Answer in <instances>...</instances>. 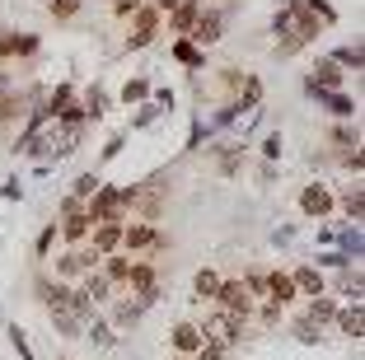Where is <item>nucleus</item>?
<instances>
[{"label": "nucleus", "mask_w": 365, "mask_h": 360, "mask_svg": "<svg viewBox=\"0 0 365 360\" xmlns=\"http://www.w3.org/2000/svg\"><path fill=\"white\" fill-rule=\"evenodd\" d=\"M98 262H103V257H98L89 244H80V248H66V253L56 257V281H61V286H71V281H80L85 272H94Z\"/></svg>", "instance_id": "obj_5"}, {"label": "nucleus", "mask_w": 365, "mask_h": 360, "mask_svg": "<svg viewBox=\"0 0 365 360\" xmlns=\"http://www.w3.org/2000/svg\"><path fill=\"white\" fill-rule=\"evenodd\" d=\"M215 309H225V314H239V318H253V304L258 299L248 295V286L244 281H220V290H215V299H211Z\"/></svg>", "instance_id": "obj_10"}, {"label": "nucleus", "mask_w": 365, "mask_h": 360, "mask_svg": "<svg viewBox=\"0 0 365 360\" xmlns=\"http://www.w3.org/2000/svg\"><path fill=\"white\" fill-rule=\"evenodd\" d=\"M80 290H85V295L94 299V304H108L118 286H113V281H108V276H103V272L94 267V272H85V276H80Z\"/></svg>", "instance_id": "obj_20"}, {"label": "nucleus", "mask_w": 365, "mask_h": 360, "mask_svg": "<svg viewBox=\"0 0 365 360\" xmlns=\"http://www.w3.org/2000/svg\"><path fill=\"white\" fill-rule=\"evenodd\" d=\"M225 38V10H197V19H192V33H187V43H197V47H215Z\"/></svg>", "instance_id": "obj_8"}, {"label": "nucleus", "mask_w": 365, "mask_h": 360, "mask_svg": "<svg viewBox=\"0 0 365 360\" xmlns=\"http://www.w3.org/2000/svg\"><path fill=\"white\" fill-rule=\"evenodd\" d=\"M131 262H136V257H131V253H122V248H118V253H108L103 257V262H98V272H103L108 276V281H113V286H127V276H131Z\"/></svg>", "instance_id": "obj_17"}, {"label": "nucleus", "mask_w": 365, "mask_h": 360, "mask_svg": "<svg viewBox=\"0 0 365 360\" xmlns=\"http://www.w3.org/2000/svg\"><path fill=\"white\" fill-rule=\"evenodd\" d=\"M56 239H61V234H56V220H52L43 234H38V257H47V253H52V244H56Z\"/></svg>", "instance_id": "obj_39"}, {"label": "nucleus", "mask_w": 365, "mask_h": 360, "mask_svg": "<svg viewBox=\"0 0 365 360\" xmlns=\"http://www.w3.org/2000/svg\"><path fill=\"white\" fill-rule=\"evenodd\" d=\"M258 323H262V328H277V323H281V304L262 299V314H258Z\"/></svg>", "instance_id": "obj_40"}, {"label": "nucleus", "mask_w": 365, "mask_h": 360, "mask_svg": "<svg viewBox=\"0 0 365 360\" xmlns=\"http://www.w3.org/2000/svg\"><path fill=\"white\" fill-rule=\"evenodd\" d=\"M262 286H267V299L272 304H281V309H290L295 304V281H290V272H262Z\"/></svg>", "instance_id": "obj_13"}, {"label": "nucleus", "mask_w": 365, "mask_h": 360, "mask_svg": "<svg viewBox=\"0 0 365 360\" xmlns=\"http://www.w3.org/2000/svg\"><path fill=\"white\" fill-rule=\"evenodd\" d=\"M300 215L304 220H323V215H333V192L323 187V182H309L300 192Z\"/></svg>", "instance_id": "obj_12"}, {"label": "nucleus", "mask_w": 365, "mask_h": 360, "mask_svg": "<svg viewBox=\"0 0 365 360\" xmlns=\"http://www.w3.org/2000/svg\"><path fill=\"white\" fill-rule=\"evenodd\" d=\"M290 281H295V295H309V299L328 290V281H323L319 267H295V272H290Z\"/></svg>", "instance_id": "obj_18"}, {"label": "nucleus", "mask_w": 365, "mask_h": 360, "mask_svg": "<svg viewBox=\"0 0 365 360\" xmlns=\"http://www.w3.org/2000/svg\"><path fill=\"white\" fill-rule=\"evenodd\" d=\"M178 360H192V356H178Z\"/></svg>", "instance_id": "obj_46"}, {"label": "nucleus", "mask_w": 365, "mask_h": 360, "mask_svg": "<svg viewBox=\"0 0 365 360\" xmlns=\"http://www.w3.org/2000/svg\"><path fill=\"white\" fill-rule=\"evenodd\" d=\"M85 215H89L94 225H98V220H127V215H122V187H108V182H98V192L85 202Z\"/></svg>", "instance_id": "obj_9"}, {"label": "nucleus", "mask_w": 365, "mask_h": 360, "mask_svg": "<svg viewBox=\"0 0 365 360\" xmlns=\"http://www.w3.org/2000/svg\"><path fill=\"white\" fill-rule=\"evenodd\" d=\"M225 356H230V346H220V341H202L192 360H225Z\"/></svg>", "instance_id": "obj_38"}, {"label": "nucleus", "mask_w": 365, "mask_h": 360, "mask_svg": "<svg viewBox=\"0 0 365 360\" xmlns=\"http://www.w3.org/2000/svg\"><path fill=\"white\" fill-rule=\"evenodd\" d=\"M122 140H127V136H113V140H108V145H103V159H113V155H118V150H122Z\"/></svg>", "instance_id": "obj_43"}, {"label": "nucleus", "mask_w": 365, "mask_h": 360, "mask_svg": "<svg viewBox=\"0 0 365 360\" xmlns=\"http://www.w3.org/2000/svg\"><path fill=\"white\" fill-rule=\"evenodd\" d=\"M342 211H346V220H356L361 225V215H365V197H361V182H356L351 192L342 197Z\"/></svg>", "instance_id": "obj_34"}, {"label": "nucleus", "mask_w": 365, "mask_h": 360, "mask_svg": "<svg viewBox=\"0 0 365 360\" xmlns=\"http://www.w3.org/2000/svg\"><path fill=\"white\" fill-rule=\"evenodd\" d=\"M262 155H267V159H277V155H281V136H277V131L262 140Z\"/></svg>", "instance_id": "obj_42"}, {"label": "nucleus", "mask_w": 365, "mask_h": 360, "mask_svg": "<svg viewBox=\"0 0 365 360\" xmlns=\"http://www.w3.org/2000/svg\"><path fill=\"white\" fill-rule=\"evenodd\" d=\"M33 145H47V155H52V159H66L71 150L80 145V127H76V122H61V117H56V122L43 131V136H33Z\"/></svg>", "instance_id": "obj_7"}, {"label": "nucleus", "mask_w": 365, "mask_h": 360, "mask_svg": "<svg viewBox=\"0 0 365 360\" xmlns=\"http://www.w3.org/2000/svg\"><path fill=\"white\" fill-rule=\"evenodd\" d=\"M131 33H127V52H145V47L155 43V38H160L164 33V14L155 10V5H140L136 14H131Z\"/></svg>", "instance_id": "obj_2"}, {"label": "nucleus", "mask_w": 365, "mask_h": 360, "mask_svg": "<svg viewBox=\"0 0 365 360\" xmlns=\"http://www.w3.org/2000/svg\"><path fill=\"white\" fill-rule=\"evenodd\" d=\"M328 140H333L342 155H346V150H361V131H356V127H333V131H328Z\"/></svg>", "instance_id": "obj_29"}, {"label": "nucleus", "mask_w": 365, "mask_h": 360, "mask_svg": "<svg viewBox=\"0 0 365 360\" xmlns=\"http://www.w3.org/2000/svg\"><path fill=\"white\" fill-rule=\"evenodd\" d=\"M122 290H131L136 304H145V309L160 299V272H155L150 257H145V262H131V276H127V286H122Z\"/></svg>", "instance_id": "obj_6"}, {"label": "nucleus", "mask_w": 365, "mask_h": 360, "mask_svg": "<svg viewBox=\"0 0 365 360\" xmlns=\"http://www.w3.org/2000/svg\"><path fill=\"white\" fill-rule=\"evenodd\" d=\"M52 328L61 332V337H85V323H80L76 314H66V309H52Z\"/></svg>", "instance_id": "obj_26"}, {"label": "nucleus", "mask_w": 365, "mask_h": 360, "mask_svg": "<svg viewBox=\"0 0 365 360\" xmlns=\"http://www.w3.org/2000/svg\"><path fill=\"white\" fill-rule=\"evenodd\" d=\"M333 323H337V332H342V337H361V328H365L361 299H351V304H342V309L333 314Z\"/></svg>", "instance_id": "obj_19"}, {"label": "nucleus", "mask_w": 365, "mask_h": 360, "mask_svg": "<svg viewBox=\"0 0 365 360\" xmlns=\"http://www.w3.org/2000/svg\"><path fill=\"white\" fill-rule=\"evenodd\" d=\"M89 230H94V220L85 215V202H80V197H66V202H61V220H56V234H61L71 248H80L89 239Z\"/></svg>", "instance_id": "obj_3"}, {"label": "nucleus", "mask_w": 365, "mask_h": 360, "mask_svg": "<svg viewBox=\"0 0 365 360\" xmlns=\"http://www.w3.org/2000/svg\"><path fill=\"white\" fill-rule=\"evenodd\" d=\"M202 328H197V323H173L169 328V346L178 351V356H197V346H202Z\"/></svg>", "instance_id": "obj_15"}, {"label": "nucleus", "mask_w": 365, "mask_h": 360, "mask_svg": "<svg viewBox=\"0 0 365 360\" xmlns=\"http://www.w3.org/2000/svg\"><path fill=\"white\" fill-rule=\"evenodd\" d=\"M80 5H85V0H47V14H52L56 24H66V19L80 14Z\"/></svg>", "instance_id": "obj_32"}, {"label": "nucleus", "mask_w": 365, "mask_h": 360, "mask_svg": "<svg viewBox=\"0 0 365 360\" xmlns=\"http://www.w3.org/2000/svg\"><path fill=\"white\" fill-rule=\"evenodd\" d=\"M98 182H103V178H98L94 169H89V173H80V178H76V192H71V197H80V202H89V197L98 192Z\"/></svg>", "instance_id": "obj_37"}, {"label": "nucleus", "mask_w": 365, "mask_h": 360, "mask_svg": "<svg viewBox=\"0 0 365 360\" xmlns=\"http://www.w3.org/2000/svg\"><path fill=\"white\" fill-rule=\"evenodd\" d=\"M197 10H202V0H178V5H173V10L164 14V24H169V33H173V38H187V33H192Z\"/></svg>", "instance_id": "obj_14"}, {"label": "nucleus", "mask_w": 365, "mask_h": 360, "mask_svg": "<svg viewBox=\"0 0 365 360\" xmlns=\"http://www.w3.org/2000/svg\"><path fill=\"white\" fill-rule=\"evenodd\" d=\"M304 89H309V94H328V89H342V66L319 61V66H314V75L304 80Z\"/></svg>", "instance_id": "obj_16"}, {"label": "nucleus", "mask_w": 365, "mask_h": 360, "mask_svg": "<svg viewBox=\"0 0 365 360\" xmlns=\"http://www.w3.org/2000/svg\"><path fill=\"white\" fill-rule=\"evenodd\" d=\"M202 328V337L206 341H220V346H235L239 337H244V328H248V318H239V314H225V309H211V314L197 323Z\"/></svg>", "instance_id": "obj_1"}, {"label": "nucleus", "mask_w": 365, "mask_h": 360, "mask_svg": "<svg viewBox=\"0 0 365 360\" xmlns=\"http://www.w3.org/2000/svg\"><path fill=\"white\" fill-rule=\"evenodd\" d=\"M235 103L239 108H258L262 103V80H253V75H248V80H244V94H239Z\"/></svg>", "instance_id": "obj_35"}, {"label": "nucleus", "mask_w": 365, "mask_h": 360, "mask_svg": "<svg viewBox=\"0 0 365 360\" xmlns=\"http://www.w3.org/2000/svg\"><path fill=\"white\" fill-rule=\"evenodd\" d=\"M145 5H155V10H160V14H169L173 5H178V0H145Z\"/></svg>", "instance_id": "obj_44"}, {"label": "nucleus", "mask_w": 365, "mask_h": 360, "mask_svg": "<svg viewBox=\"0 0 365 360\" xmlns=\"http://www.w3.org/2000/svg\"><path fill=\"white\" fill-rule=\"evenodd\" d=\"M160 248H169V239H164L150 220H127L122 225V253L136 257V253H160Z\"/></svg>", "instance_id": "obj_4"}, {"label": "nucleus", "mask_w": 365, "mask_h": 360, "mask_svg": "<svg viewBox=\"0 0 365 360\" xmlns=\"http://www.w3.org/2000/svg\"><path fill=\"white\" fill-rule=\"evenodd\" d=\"M85 337L98 341V346H113V341H118V328H113V323H103V318H94V323L85 328Z\"/></svg>", "instance_id": "obj_31"}, {"label": "nucleus", "mask_w": 365, "mask_h": 360, "mask_svg": "<svg viewBox=\"0 0 365 360\" xmlns=\"http://www.w3.org/2000/svg\"><path fill=\"white\" fill-rule=\"evenodd\" d=\"M145 98H150V80H140V75H136V80H127V85H122V103H145Z\"/></svg>", "instance_id": "obj_30"}, {"label": "nucleus", "mask_w": 365, "mask_h": 360, "mask_svg": "<svg viewBox=\"0 0 365 360\" xmlns=\"http://www.w3.org/2000/svg\"><path fill=\"white\" fill-rule=\"evenodd\" d=\"M173 56H178L182 66H192V71H202V66H206V52L197 43H187V38H178V43H173Z\"/></svg>", "instance_id": "obj_25"}, {"label": "nucleus", "mask_w": 365, "mask_h": 360, "mask_svg": "<svg viewBox=\"0 0 365 360\" xmlns=\"http://www.w3.org/2000/svg\"><path fill=\"white\" fill-rule=\"evenodd\" d=\"M328 61H333V66H351V71H361V66H365V52H361V43H356V47H337V52L328 56Z\"/></svg>", "instance_id": "obj_33"}, {"label": "nucleus", "mask_w": 365, "mask_h": 360, "mask_svg": "<svg viewBox=\"0 0 365 360\" xmlns=\"http://www.w3.org/2000/svg\"><path fill=\"white\" fill-rule=\"evenodd\" d=\"M66 290H71V286H61V281H47V276H38V281H33V295L47 304V314L66 304Z\"/></svg>", "instance_id": "obj_21"}, {"label": "nucleus", "mask_w": 365, "mask_h": 360, "mask_svg": "<svg viewBox=\"0 0 365 360\" xmlns=\"http://www.w3.org/2000/svg\"><path fill=\"white\" fill-rule=\"evenodd\" d=\"M319 103H328V113H333V117H356V103H351L346 94H337V89L319 94Z\"/></svg>", "instance_id": "obj_28"}, {"label": "nucleus", "mask_w": 365, "mask_h": 360, "mask_svg": "<svg viewBox=\"0 0 365 360\" xmlns=\"http://www.w3.org/2000/svg\"><path fill=\"white\" fill-rule=\"evenodd\" d=\"M220 281H225L220 272H211V267H202V272L192 276V295H197V299L206 304V299H215V290H220Z\"/></svg>", "instance_id": "obj_24"}, {"label": "nucleus", "mask_w": 365, "mask_h": 360, "mask_svg": "<svg viewBox=\"0 0 365 360\" xmlns=\"http://www.w3.org/2000/svg\"><path fill=\"white\" fill-rule=\"evenodd\" d=\"M0 89H5V71H0Z\"/></svg>", "instance_id": "obj_45"}, {"label": "nucleus", "mask_w": 365, "mask_h": 360, "mask_svg": "<svg viewBox=\"0 0 365 360\" xmlns=\"http://www.w3.org/2000/svg\"><path fill=\"white\" fill-rule=\"evenodd\" d=\"M140 314H145V304H136V299H122V304L113 309V328H131V323H140Z\"/></svg>", "instance_id": "obj_27"}, {"label": "nucleus", "mask_w": 365, "mask_h": 360, "mask_svg": "<svg viewBox=\"0 0 365 360\" xmlns=\"http://www.w3.org/2000/svg\"><path fill=\"white\" fill-rule=\"evenodd\" d=\"M29 113V94H10V89H0V131L10 127L14 117Z\"/></svg>", "instance_id": "obj_22"}, {"label": "nucleus", "mask_w": 365, "mask_h": 360, "mask_svg": "<svg viewBox=\"0 0 365 360\" xmlns=\"http://www.w3.org/2000/svg\"><path fill=\"white\" fill-rule=\"evenodd\" d=\"M33 52H38L33 33H10V56H33Z\"/></svg>", "instance_id": "obj_36"}, {"label": "nucleus", "mask_w": 365, "mask_h": 360, "mask_svg": "<svg viewBox=\"0 0 365 360\" xmlns=\"http://www.w3.org/2000/svg\"><path fill=\"white\" fill-rule=\"evenodd\" d=\"M122 225H127V220H98L94 230H89V239H85V244L94 248L98 257L118 253V248H122Z\"/></svg>", "instance_id": "obj_11"}, {"label": "nucleus", "mask_w": 365, "mask_h": 360, "mask_svg": "<svg viewBox=\"0 0 365 360\" xmlns=\"http://www.w3.org/2000/svg\"><path fill=\"white\" fill-rule=\"evenodd\" d=\"M333 314H337V304L328 299V290H323V295H314V299H309V309H304V318H300V323H309V328H319V323H328Z\"/></svg>", "instance_id": "obj_23"}, {"label": "nucleus", "mask_w": 365, "mask_h": 360, "mask_svg": "<svg viewBox=\"0 0 365 360\" xmlns=\"http://www.w3.org/2000/svg\"><path fill=\"white\" fill-rule=\"evenodd\" d=\"M140 5H145V0H113V14H118V19H131Z\"/></svg>", "instance_id": "obj_41"}]
</instances>
